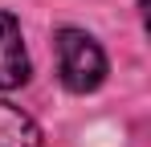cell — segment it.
I'll return each instance as SVG.
<instances>
[{
	"instance_id": "1",
	"label": "cell",
	"mask_w": 151,
	"mask_h": 147,
	"mask_svg": "<svg viewBox=\"0 0 151 147\" xmlns=\"http://www.w3.org/2000/svg\"><path fill=\"white\" fill-rule=\"evenodd\" d=\"M57 74L65 82V90L74 94H90L98 90L106 78V53L98 49V41L82 29H61L57 33Z\"/></svg>"
},
{
	"instance_id": "3",
	"label": "cell",
	"mask_w": 151,
	"mask_h": 147,
	"mask_svg": "<svg viewBox=\"0 0 151 147\" xmlns=\"http://www.w3.org/2000/svg\"><path fill=\"white\" fill-rule=\"evenodd\" d=\"M0 147H45L37 122L12 102H0Z\"/></svg>"
},
{
	"instance_id": "2",
	"label": "cell",
	"mask_w": 151,
	"mask_h": 147,
	"mask_svg": "<svg viewBox=\"0 0 151 147\" xmlns=\"http://www.w3.org/2000/svg\"><path fill=\"white\" fill-rule=\"evenodd\" d=\"M29 78V53L17 17L0 12V90H17Z\"/></svg>"
}]
</instances>
